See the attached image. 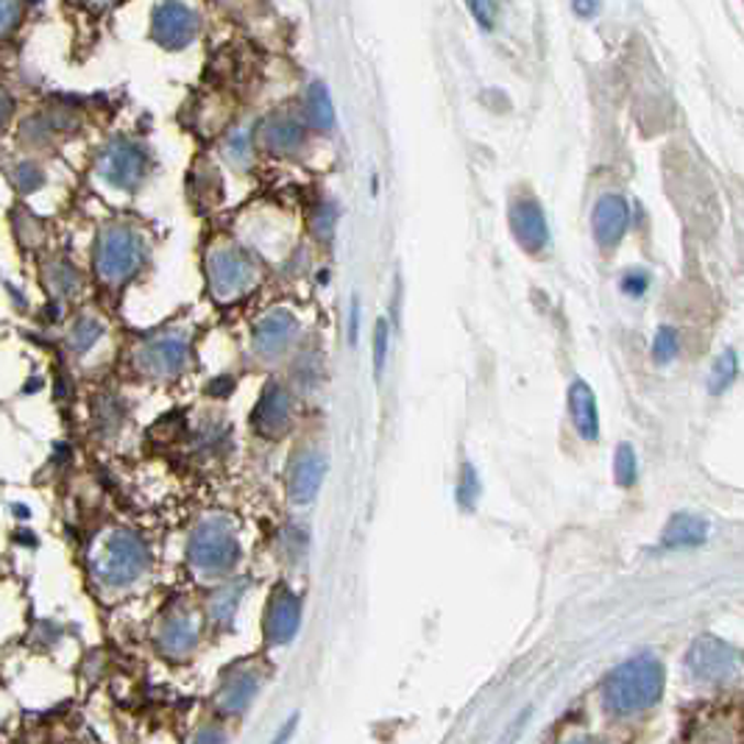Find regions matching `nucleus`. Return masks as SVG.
Wrapping results in <instances>:
<instances>
[{"mask_svg": "<svg viewBox=\"0 0 744 744\" xmlns=\"http://www.w3.org/2000/svg\"><path fill=\"white\" fill-rule=\"evenodd\" d=\"M667 673L658 655L642 653L611 669L602 684V702L613 717H636L658 706Z\"/></svg>", "mask_w": 744, "mask_h": 744, "instance_id": "nucleus-1", "label": "nucleus"}, {"mask_svg": "<svg viewBox=\"0 0 744 744\" xmlns=\"http://www.w3.org/2000/svg\"><path fill=\"white\" fill-rule=\"evenodd\" d=\"M744 653L725 638L702 633L686 653V673L702 686H728L742 675Z\"/></svg>", "mask_w": 744, "mask_h": 744, "instance_id": "nucleus-2", "label": "nucleus"}, {"mask_svg": "<svg viewBox=\"0 0 744 744\" xmlns=\"http://www.w3.org/2000/svg\"><path fill=\"white\" fill-rule=\"evenodd\" d=\"M241 546L223 522H207L190 541V564L204 575H223L237 564Z\"/></svg>", "mask_w": 744, "mask_h": 744, "instance_id": "nucleus-3", "label": "nucleus"}, {"mask_svg": "<svg viewBox=\"0 0 744 744\" xmlns=\"http://www.w3.org/2000/svg\"><path fill=\"white\" fill-rule=\"evenodd\" d=\"M148 549L140 538L129 533H118L109 538L107 553H103L98 571L107 582L114 586H126V582L137 580L145 569H148Z\"/></svg>", "mask_w": 744, "mask_h": 744, "instance_id": "nucleus-4", "label": "nucleus"}, {"mask_svg": "<svg viewBox=\"0 0 744 744\" xmlns=\"http://www.w3.org/2000/svg\"><path fill=\"white\" fill-rule=\"evenodd\" d=\"M301 624V602L299 597L293 595L290 589L279 586L274 591L268 602V611H265V638L274 647H282V644H290L299 633Z\"/></svg>", "mask_w": 744, "mask_h": 744, "instance_id": "nucleus-5", "label": "nucleus"}, {"mask_svg": "<svg viewBox=\"0 0 744 744\" xmlns=\"http://www.w3.org/2000/svg\"><path fill=\"white\" fill-rule=\"evenodd\" d=\"M259 686H263V675L252 667H232L221 680V689H218V711L223 717H241L246 714L248 706L254 702V697L259 695Z\"/></svg>", "mask_w": 744, "mask_h": 744, "instance_id": "nucleus-6", "label": "nucleus"}, {"mask_svg": "<svg viewBox=\"0 0 744 744\" xmlns=\"http://www.w3.org/2000/svg\"><path fill=\"white\" fill-rule=\"evenodd\" d=\"M156 647L168 658H187L199 647V624L187 611H174L163 619L156 631Z\"/></svg>", "mask_w": 744, "mask_h": 744, "instance_id": "nucleus-7", "label": "nucleus"}, {"mask_svg": "<svg viewBox=\"0 0 744 744\" xmlns=\"http://www.w3.org/2000/svg\"><path fill=\"white\" fill-rule=\"evenodd\" d=\"M134 265H137V243H134L132 234L121 232V229L109 232L101 254H98V268H101L103 277L121 279L132 274Z\"/></svg>", "mask_w": 744, "mask_h": 744, "instance_id": "nucleus-8", "label": "nucleus"}, {"mask_svg": "<svg viewBox=\"0 0 744 744\" xmlns=\"http://www.w3.org/2000/svg\"><path fill=\"white\" fill-rule=\"evenodd\" d=\"M631 210L622 196H602L595 207V237L602 248H613L628 232Z\"/></svg>", "mask_w": 744, "mask_h": 744, "instance_id": "nucleus-9", "label": "nucleus"}, {"mask_svg": "<svg viewBox=\"0 0 744 744\" xmlns=\"http://www.w3.org/2000/svg\"><path fill=\"white\" fill-rule=\"evenodd\" d=\"M511 226L528 252H541L549 243V229H546L544 212L533 199H522L511 210Z\"/></svg>", "mask_w": 744, "mask_h": 744, "instance_id": "nucleus-10", "label": "nucleus"}, {"mask_svg": "<svg viewBox=\"0 0 744 744\" xmlns=\"http://www.w3.org/2000/svg\"><path fill=\"white\" fill-rule=\"evenodd\" d=\"M192 34H196V18L187 7L168 3L154 12V36H159V43L168 48H181Z\"/></svg>", "mask_w": 744, "mask_h": 744, "instance_id": "nucleus-11", "label": "nucleus"}, {"mask_svg": "<svg viewBox=\"0 0 744 744\" xmlns=\"http://www.w3.org/2000/svg\"><path fill=\"white\" fill-rule=\"evenodd\" d=\"M569 410L575 421L577 433L586 441H595L600 435V413H597V399L591 388L582 379L571 382L569 388Z\"/></svg>", "mask_w": 744, "mask_h": 744, "instance_id": "nucleus-12", "label": "nucleus"}, {"mask_svg": "<svg viewBox=\"0 0 744 744\" xmlns=\"http://www.w3.org/2000/svg\"><path fill=\"white\" fill-rule=\"evenodd\" d=\"M709 538V519L697 517V513H675L664 530V546H697Z\"/></svg>", "mask_w": 744, "mask_h": 744, "instance_id": "nucleus-13", "label": "nucleus"}, {"mask_svg": "<svg viewBox=\"0 0 744 744\" xmlns=\"http://www.w3.org/2000/svg\"><path fill=\"white\" fill-rule=\"evenodd\" d=\"M324 480V460L319 455H304L290 471V493L296 502H307L312 493L319 491Z\"/></svg>", "mask_w": 744, "mask_h": 744, "instance_id": "nucleus-14", "label": "nucleus"}, {"mask_svg": "<svg viewBox=\"0 0 744 744\" xmlns=\"http://www.w3.org/2000/svg\"><path fill=\"white\" fill-rule=\"evenodd\" d=\"M288 410H290L288 393H285L279 385H274V388L265 390V399L259 402L254 421H257L259 430H265V433H274V430H279V426H282Z\"/></svg>", "mask_w": 744, "mask_h": 744, "instance_id": "nucleus-15", "label": "nucleus"}, {"mask_svg": "<svg viewBox=\"0 0 744 744\" xmlns=\"http://www.w3.org/2000/svg\"><path fill=\"white\" fill-rule=\"evenodd\" d=\"M290 337H293V321L288 315H270L257 330V348L263 355H274L288 346Z\"/></svg>", "mask_w": 744, "mask_h": 744, "instance_id": "nucleus-16", "label": "nucleus"}, {"mask_svg": "<svg viewBox=\"0 0 744 744\" xmlns=\"http://www.w3.org/2000/svg\"><path fill=\"white\" fill-rule=\"evenodd\" d=\"M212 277H218V288H237L248 279V265L237 252H218L212 259Z\"/></svg>", "mask_w": 744, "mask_h": 744, "instance_id": "nucleus-17", "label": "nucleus"}, {"mask_svg": "<svg viewBox=\"0 0 744 744\" xmlns=\"http://www.w3.org/2000/svg\"><path fill=\"white\" fill-rule=\"evenodd\" d=\"M299 126H296L290 118H274L270 123H265V145H270L274 151H290L299 143Z\"/></svg>", "mask_w": 744, "mask_h": 744, "instance_id": "nucleus-18", "label": "nucleus"}, {"mask_svg": "<svg viewBox=\"0 0 744 744\" xmlns=\"http://www.w3.org/2000/svg\"><path fill=\"white\" fill-rule=\"evenodd\" d=\"M736 374H739V357L733 355L731 348H728V352H722V355L717 357L714 368H711V377H709L711 393H722V390L731 388Z\"/></svg>", "mask_w": 744, "mask_h": 744, "instance_id": "nucleus-19", "label": "nucleus"}, {"mask_svg": "<svg viewBox=\"0 0 744 744\" xmlns=\"http://www.w3.org/2000/svg\"><path fill=\"white\" fill-rule=\"evenodd\" d=\"M109 174L118 181H129L140 174V154L129 145H121L118 151H112L109 156Z\"/></svg>", "mask_w": 744, "mask_h": 744, "instance_id": "nucleus-20", "label": "nucleus"}, {"mask_svg": "<svg viewBox=\"0 0 744 744\" xmlns=\"http://www.w3.org/2000/svg\"><path fill=\"white\" fill-rule=\"evenodd\" d=\"M307 109H310L312 126H319V129L332 126V101H330V92H326L324 87H321V85L310 87V96H307Z\"/></svg>", "mask_w": 744, "mask_h": 744, "instance_id": "nucleus-21", "label": "nucleus"}, {"mask_svg": "<svg viewBox=\"0 0 744 744\" xmlns=\"http://www.w3.org/2000/svg\"><path fill=\"white\" fill-rule=\"evenodd\" d=\"M675 355H678V332H675L673 326H660L658 335H655L653 341L655 363L667 366L669 360H675Z\"/></svg>", "mask_w": 744, "mask_h": 744, "instance_id": "nucleus-22", "label": "nucleus"}, {"mask_svg": "<svg viewBox=\"0 0 744 744\" xmlns=\"http://www.w3.org/2000/svg\"><path fill=\"white\" fill-rule=\"evenodd\" d=\"M617 482L624 488L636 482V452L631 444H622L617 449Z\"/></svg>", "mask_w": 744, "mask_h": 744, "instance_id": "nucleus-23", "label": "nucleus"}, {"mask_svg": "<svg viewBox=\"0 0 744 744\" xmlns=\"http://www.w3.org/2000/svg\"><path fill=\"white\" fill-rule=\"evenodd\" d=\"M154 366L156 368H168V371H174V368L181 366V355H185V346H181L179 341H163L156 343L154 346Z\"/></svg>", "mask_w": 744, "mask_h": 744, "instance_id": "nucleus-24", "label": "nucleus"}, {"mask_svg": "<svg viewBox=\"0 0 744 744\" xmlns=\"http://www.w3.org/2000/svg\"><path fill=\"white\" fill-rule=\"evenodd\" d=\"M385 360H388V324L379 321L377 341H374V366H377V377H379V371H382Z\"/></svg>", "mask_w": 744, "mask_h": 744, "instance_id": "nucleus-25", "label": "nucleus"}, {"mask_svg": "<svg viewBox=\"0 0 744 744\" xmlns=\"http://www.w3.org/2000/svg\"><path fill=\"white\" fill-rule=\"evenodd\" d=\"M647 285H649V277L644 274V270H631V274L622 279V288L631 296H642L644 290H647Z\"/></svg>", "mask_w": 744, "mask_h": 744, "instance_id": "nucleus-26", "label": "nucleus"}, {"mask_svg": "<svg viewBox=\"0 0 744 744\" xmlns=\"http://www.w3.org/2000/svg\"><path fill=\"white\" fill-rule=\"evenodd\" d=\"M190 744H226V733L218 725H204L196 736H192Z\"/></svg>", "mask_w": 744, "mask_h": 744, "instance_id": "nucleus-27", "label": "nucleus"}, {"mask_svg": "<svg viewBox=\"0 0 744 744\" xmlns=\"http://www.w3.org/2000/svg\"><path fill=\"white\" fill-rule=\"evenodd\" d=\"M296 728H299V714H293L288 722H285L282 728H279L277 739H274V742H270V744H288L290 736H293V733H296Z\"/></svg>", "mask_w": 744, "mask_h": 744, "instance_id": "nucleus-28", "label": "nucleus"}, {"mask_svg": "<svg viewBox=\"0 0 744 744\" xmlns=\"http://www.w3.org/2000/svg\"><path fill=\"white\" fill-rule=\"evenodd\" d=\"M564 744H597L595 739H589V736H575V739H566Z\"/></svg>", "mask_w": 744, "mask_h": 744, "instance_id": "nucleus-29", "label": "nucleus"}, {"mask_svg": "<svg viewBox=\"0 0 744 744\" xmlns=\"http://www.w3.org/2000/svg\"><path fill=\"white\" fill-rule=\"evenodd\" d=\"M348 332H352V341H355V337H357V304L352 307V330H348Z\"/></svg>", "mask_w": 744, "mask_h": 744, "instance_id": "nucleus-30", "label": "nucleus"}]
</instances>
